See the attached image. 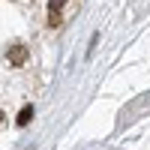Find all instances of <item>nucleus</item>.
<instances>
[{
	"mask_svg": "<svg viewBox=\"0 0 150 150\" xmlns=\"http://www.w3.org/2000/svg\"><path fill=\"white\" fill-rule=\"evenodd\" d=\"M30 117H33V108H24L21 114H18V126H24V123H27Z\"/></svg>",
	"mask_w": 150,
	"mask_h": 150,
	"instance_id": "1",
	"label": "nucleus"
},
{
	"mask_svg": "<svg viewBox=\"0 0 150 150\" xmlns=\"http://www.w3.org/2000/svg\"><path fill=\"white\" fill-rule=\"evenodd\" d=\"M21 57H24V51H21V48H15V51H12V60H15V63H21Z\"/></svg>",
	"mask_w": 150,
	"mask_h": 150,
	"instance_id": "2",
	"label": "nucleus"
}]
</instances>
